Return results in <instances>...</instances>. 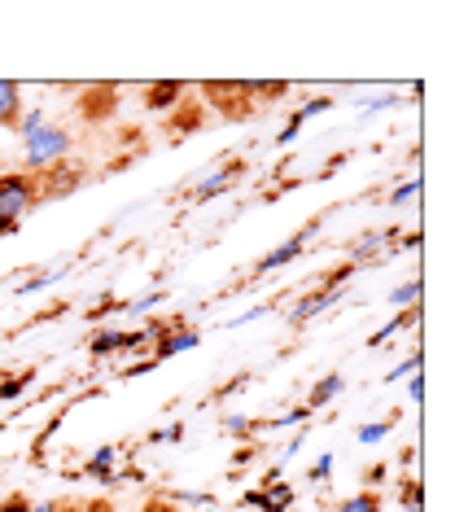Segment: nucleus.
<instances>
[{"label": "nucleus", "mask_w": 455, "mask_h": 512, "mask_svg": "<svg viewBox=\"0 0 455 512\" xmlns=\"http://www.w3.org/2000/svg\"><path fill=\"white\" fill-rule=\"evenodd\" d=\"M329 469H333V456H320L311 464V482H320V477H329Z\"/></svg>", "instance_id": "24"}, {"label": "nucleus", "mask_w": 455, "mask_h": 512, "mask_svg": "<svg viewBox=\"0 0 455 512\" xmlns=\"http://www.w3.org/2000/svg\"><path fill=\"white\" fill-rule=\"evenodd\" d=\"M420 320V307H407V311H399V316H394L390 324H385V329H377L368 337V346H381V342H390L394 333H403V329H412V324Z\"/></svg>", "instance_id": "9"}, {"label": "nucleus", "mask_w": 455, "mask_h": 512, "mask_svg": "<svg viewBox=\"0 0 455 512\" xmlns=\"http://www.w3.org/2000/svg\"><path fill=\"white\" fill-rule=\"evenodd\" d=\"M18 123H22V88L0 79V127H14L18 132Z\"/></svg>", "instance_id": "7"}, {"label": "nucleus", "mask_w": 455, "mask_h": 512, "mask_svg": "<svg viewBox=\"0 0 455 512\" xmlns=\"http://www.w3.org/2000/svg\"><path fill=\"white\" fill-rule=\"evenodd\" d=\"M329 106H333V97H311V101H307V106H302V110L294 114V119H298V123H307V119H311V114H320V110H329Z\"/></svg>", "instance_id": "18"}, {"label": "nucleus", "mask_w": 455, "mask_h": 512, "mask_svg": "<svg viewBox=\"0 0 455 512\" xmlns=\"http://www.w3.org/2000/svg\"><path fill=\"white\" fill-rule=\"evenodd\" d=\"M31 206H40V180L31 171H9L0 176V237L14 232L27 219Z\"/></svg>", "instance_id": "1"}, {"label": "nucleus", "mask_w": 455, "mask_h": 512, "mask_svg": "<svg viewBox=\"0 0 455 512\" xmlns=\"http://www.w3.org/2000/svg\"><path fill=\"white\" fill-rule=\"evenodd\" d=\"M333 298H337V289H315V294H307V298H298V302H294L289 320H294V324H307L311 316H320L324 307H333Z\"/></svg>", "instance_id": "6"}, {"label": "nucleus", "mask_w": 455, "mask_h": 512, "mask_svg": "<svg viewBox=\"0 0 455 512\" xmlns=\"http://www.w3.org/2000/svg\"><path fill=\"white\" fill-rule=\"evenodd\" d=\"M416 298H420V276H412V281L399 285V289H394V294H390L394 307H403V302H407V307H416Z\"/></svg>", "instance_id": "15"}, {"label": "nucleus", "mask_w": 455, "mask_h": 512, "mask_svg": "<svg viewBox=\"0 0 455 512\" xmlns=\"http://www.w3.org/2000/svg\"><path fill=\"white\" fill-rule=\"evenodd\" d=\"M420 193V180H407V184H399L394 189V197H390V206H403V202H412V197Z\"/></svg>", "instance_id": "19"}, {"label": "nucleus", "mask_w": 455, "mask_h": 512, "mask_svg": "<svg viewBox=\"0 0 455 512\" xmlns=\"http://www.w3.org/2000/svg\"><path fill=\"white\" fill-rule=\"evenodd\" d=\"M27 381H31V372H9L5 381H0V399H14V394L27 390Z\"/></svg>", "instance_id": "16"}, {"label": "nucleus", "mask_w": 455, "mask_h": 512, "mask_svg": "<svg viewBox=\"0 0 455 512\" xmlns=\"http://www.w3.org/2000/svg\"><path fill=\"white\" fill-rule=\"evenodd\" d=\"M407 394H412V403H420V399H425V381L412 377V386H407Z\"/></svg>", "instance_id": "26"}, {"label": "nucleus", "mask_w": 455, "mask_h": 512, "mask_svg": "<svg viewBox=\"0 0 455 512\" xmlns=\"http://www.w3.org/2000/svg\"><path fill=\"white\" fill-rule=\"evenodd\" d=\"M114 456H119V447H101L97 456L88 460V477H101V482H110V464H114Z\"/></svg>", "instance_id": "12"}, {"label": "nucleus", "mask_w": 455, "mask_h": 512, "mask_svg": "<svg viewBox=\"0 0 455 512\" xmlns=\"http://www.w3.org/2000/svg\"><path fill=\"white\" fill-rule=\"evenodd\" d=\"M342 386H346V381L337 377V372H329V377H320V386H315V390L307 394V412H315V407H324L329 399H337V394H342Z\"/></svg>", "instance_id": "10"}, {"label": "nucleus", "mask_w": 455, "mask_h": 512, "mask_svg": "<svg viewBox=\"0 0 455 512\" xmlns=\"http://www.w3.org/2000/svg\"><path fill=\"white\" fill-rule=\"evenodd\" d=\"M189 346H197V333H171V337H158V351H154V364L158 359H171V355H180V351H189Z\"/></svg>", "instance_id": "11"}, {"label": "nucleus", "mask_w": 455, "mask_h": 512, "mask_svg": "<svg viewBox=\"0 0 455 512\" xmlns=\"http://www.w3.org/2000/svg\"><path fill=\"white\" fill-rule=\"evenodd\" d=\"M202 97H215L210 106L228 119H250L254 114V97H250V84H202Z\"/></svg>", "instance_id": "3"}, {"label": "nucleus", "mask_w": 455, "mask_h": 512, "mask_svg": "<svg viewBox=\"0 0 455 512\" xmlns=\"http://www.w3.org/2000/svg\"><path fill=\"white\" fill-rule=\"evenodd\" d=\"M416 368H420V351H412V359L394 368V372H390V377H385V381H403V372H416Z\"/></svg>", "instance_id": "22"}, {"label": "nucleus", "mask_w": 455, "mask_h": 512, "mask_svg": "<svg viewBox=\"0 0 455 512\" xmlns=\"http://www.w3.org/2000/svg\"><path fill=\"white\" fill-rule=\"evenodd\" d=\"M241 176H245V162H241V158H232V162H224V167H219V171H215V176H210V180H202V184H197V189H193V197H197V202H210V197H215V193L232 189V184H237Z\"/></svg>", "instance_id": "5"}, {"label": "nucleus", "mask_w": 455, "mask_h": 512, "mask_svg": "<svg viewBox=\"0 0 455 512\" xmlns=\"http://www.w3.org/2000/svg\"><path fill=\"white\" fill-rule=\"evenodd\" d=\"M66 154H70V132H66V127L40 123L35 132L22 136V167H27L31 176H40V171L57 167Z\"/></svg>", "instance_id": "2"}, {"label": "nucleus", "mask_w": 455, "mask_h": 512, "mask_svg": "<svg viewBox=\"0 0 455 512\" xmlns=\"http://www.w3.org/2000/svg\"><path fill=\"white\" fill-rule=\"evenodd\" d=\"M53 512H84V499H53Z\"/></svg>", "instance_id": "25"}, {"label": "nucleus", "mask_w": 455, "mask_h": 512, "mask_svg": "<svg viewBox=\"0 0 455 512\" xmlns=\"http://www.w3.org/2000/svg\"><path fill=\"white\" fill-rule=\"evenodd\" d=\"M259 425H250V421H241V416H228L224 421V434H237V438H245V434H254Z\"/></svg>", "instance_id": "21"}, {"label": "nucleus", "mask_w": 455, "mask_h": 512, "mask_svg": "<svg viewBox=\"0 0 455 512\" xmlns=\"http://www.w3.org/2000/svg\"><path fill=\"white\" fill-rule=\"evenodd\" d=\"M114 351H123V333H97V337H92V355H97V359L114 355Z\"/></svg>", "instance_id": "14"}, {"label": "nucleus", "mask_w": 455, "mask_h": 512, "mask_svg": "<svg viewBox=\"0 0 455 512\" xmlns=\"http://www.w3.org/2000/svg\"><path fill=\"white\" fill-rule=\"evenodd\" d=\"M407 512H420V508H407Z\"/></svg>", "instance_id": "28"}, {"label": "nucleus", "mask_w": 455, "mask_h": 512, "mask_svg": "<svg viewBox=\"0 0 455 512\" xmlns=\"http://www.w3.org/2000/svg\"><path fill=\"white\" fill-rule=\"evenodd\" d=\"M403 499H407V508H420V504H425V491H420V482H407Z\"/></svg>", "instance_id": "23"}, {"label": "nucleus", "mask_w": 455, "mask_h": 512, "mask_svg": "<svg viewBox=\"0 0 455 512\" xmlns=\"http://www.w3.org/2000/svg\"><path fill=\"white\" fill-rule=\"evenodd\" d=\"M84 512H114L110 499H92V504H84Z\"/></svg>", "instance_id": "27"}, {"label": "nucleus", "mask_w": 455, "mask_h": 512, "mask_svg": "<svg viewBox=\"0 0 455 512\" xmlns=\"http://www.w3.org/2000/svg\"><path fill=\"white\" fill-rule=\"evenodd\" d=\"M27 508H31V499L22 495V491H14V495L0 499V512H27Z\"/></svg>", "instance_id": "20"}, {"label": "nucleus", "mask_w": 455, "mask_h": 512, "mask_svg": "<svg viewBox=\"0 0 455 512\" xmlns=\"http://www.w3.org/2000/svg\"><path fill=\"white\" fill-rule=\"evenodd\" d=\"M175 97H184V84H180V79L154 84V88H145V110H171Z\"/></svg>", "instance_id": "8"}, {"label": "nucleus", "mask_w": 455, "mask_h": 512, "mask_svg": "<svg viewBox=\"0 0 455 512\" xmlns=\"http://www.w3.org/2000/svg\"><path fill=\"white\" fill-rule=\"evenodd\" d=\"M390 429H394V421H377V425H359V442H364V447H372V442H381L385 434H390Z\"/></svg>", "instance_id": "17"}, {"label": "nucleus", "mask_w": 455, "mask_h": 512, "mask_svg": "<svg viewBox=\"0 0 455 512\" xmlns=\"http://www.w3.org/2000/svg\"><path fill=\"white\" fill-rule=\"evenodd\" d=\"M337 512H381V499L372 495V491H359V495H350L337 504Z\"/></svg>", "instance_id": "13"}, {"label": "nucleus", "mask_w": 455, "mask_h": 512, "mask_svg": "<svg viewBox=\"0 0 455 512\" xmlns=\"http://www.w3.org/2000/svg\"><path fill=\"white\" fill-rule=\"evenodd\" d=\"M315 228H320V219H311V224L302 228V232H294V237H289L285 246H276V250H272V254H267V259L259 263V276H263V272H276V267H285V263H294L298 254L307 250V237H311Z\"/></svg>", "instance_id": "4"}]
</instances>
